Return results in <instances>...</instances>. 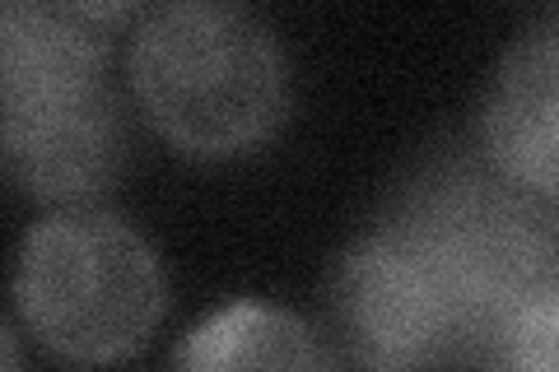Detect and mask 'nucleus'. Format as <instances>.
I'll use <instances>...</instances> for the list:
<instances>
[{
    "label": "nucleus",
    "mask_w": 559,
    "mask_h": 372,
    "mask_svg": "<svg viewBox=\"0 0 559 372\" xmlns=\"http://www.w3.org/2000/svg\"><path fill=\"white\" fill-rule=\"evenodd\" d=\"M485 372H559V275L522 303L489 349Z\"/></svg>",
    "instance_id": "8"
},
{
    "label": "nucleus",
    "mask_w": 559,
    "mask_h": 372,
    "mask_svg": "<svg viewBox=\"0 0 559 372\" xmlns=\"http://www.w3.org/2000/svg\"><path fill=\"white\" fill-rule=\"evenodd\" d=\"M0 335H5V372H28V368H24V340H20V322H14V316H10V322H5V331H0Z\"/></svg>",
    "instance_id": "9"
},
{
    "label": "nucleus",
    "mask_w": 559,
    "mask_h": 372,
    "mask_svg": "<svg viewBox=\"0 0 559 372\" xmlns=\"http://www.w3.org/2000/svg\"><path fill=\"white\" fill-rule=\"evenodd\" d=\"M378 219L457 316L466 363H485L522 303L559 275V205L503 177L480 145L452 140L415 158Z\"/></svg>",
    "instance_id": "1"
},
{
    "label": "nucleus",
    "mask_w": 559,
    "mask_h": 372,
    "mask_svg": "<svg viewBox=\"0 0 559 372\" xmlns=\"http://www.w3.org/2000/svg\"><path fill=\"white\" fill-rule=\"evenodd\" d=\"M127 84L154 135L197 164L266 149L294 108L285 38L238 0L150 5L127 43Z\"/></svg>",
    "instance_id": "3"
},
{
    "label": "nucleus",
    "mask_w": 559,
    "mask_h": 372,
    "mask_svg": "<svg viewBox=\"0 0 559 372\" xmlns=\"http://www.w3.org/2000/svg\"><path fill=\"white\" fill-rule=\"evenodd\" d=\"M476 145L503 177L559 205V10L527 20L499 51L480 94Z\"/></svg>",
    "instance_id": "6"
},
{
    "label": "nucleus",
    "mask_w": 559,
    "mask_h": 372,
    "mask_svg": "<svg viewBox=\"0 0 559 372\" xmlns=\"http://www.w3.org/2000/svg\"><path fill=\"white\" fill-rule=\"evenodd\" d=\"M326 340L364 372L466 363V340L425 265L373 215L326 271Z\"/></svg>",
    "instance_id": "5"
},
{
    "label": "nucleus",
    "mask_w": 559,
    "mask_h": 372,
    "mask_svg": "<svg viewBox=\"0 0 559 372\" xmlns=\"http://www.w3.org/2000/svg\"><path fill=\"white\" fill-rule=\"evenodd\" d=\"M168 372H341L331 340L285 303L229 298L191 326Z\"/></svg>",
    "instance_id": "7"
},
{
    "label": "nucleus",
    "mask_w": 559,
    "mask_h": 372,
    "mask_svg": "<svg viewBox=\"0 0 559 372\" xmlns=\"http://www.w3.org/2000/svg\"><path fill=\"white\" fill-rule=\"evenodd\" d=\"M0 158L10 187L51 209L94 205L127 172L131 121L112 84V33L84 5L0 10Z\"/></svg>",
    "instance_id": "2"
},
{
    "label": "nucleus",
    "mask_w": 559,
    "mask_h": 372,
    "mask_svg": "<svg viewBox=\"0 0 559 372\" xmlns=\"http://www.w3.org/2000/svg\"><path fill=\"white\" fill-rule=\"evenodd\" d=\"M14 322L70 368L135 359L168 316L159 247L112 205L47 209L14 252Z\"/></svg>",
    "instance_id": "4"
}]
</instances>
